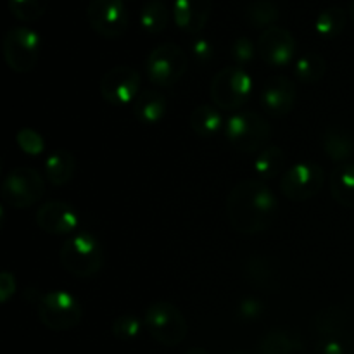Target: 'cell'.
Listing matches in <instances>:
<instances>
[{"label":"cell","mask_w":354,"mask_h":354,"mask_svg":"<svg viewBox=\"0 0 354 354\" xmlns=\"http://www.w3.org/2000/svg\"><path fill=\"white\" fill-rule=\"evenodd\" d=\"M279 213V199L266 182L248 178L239 182L227 197V216L232 228L242 235L268 230Z\"/></svg>","instance_id":"obj_1"},{"label":"cell","mask_w":354,"mask_h":354,"mask_svg":"<svg viewBox=\"0 0 354 354\" xmlns=\"http://www.w3.org/2000/svg\"><path fill=\"white\" fill-rule=\"evenodd\" d=\"M59 258H61L62 268L78 279L93 277L100 272L104 265L102 245L97 241V237L85 230L76 232L66 239Z\"/></svg>","instance_id":"obj_2"},{"label":"cell","mask_w":354,"mask_h":354,"mask_svg":"<svg viewBox=\"0 0 354 354\" xmlns=\"http://www.w3.org/2000/svg\"><path fill=\"white\" fill-rule=\"evenodd\" d=\"M225 137L242 154H256L268 147L272 127L254 111H239L225 123Z\"/></svg>","instance_id":"obj_3"},{"label":"cell","mask_w":354,"mask_h":354,"mask_svg":"<svg viewBox=\"0 0 354 354\" xmlns=\"http://www.w3.org/2000/svg\"><path fill=\"white\" fill-rule=\"evenodd\" d=\"M144 327L156 342L168 348L182 344L189 334V325L183 313L168 301L149 304L144 313Z\"/></svg>","instance_id":"obj_4"},{"label":"cell","mask_w":354,"mask_h":354,"mask_svg":"<svg viewBox=\"0 0 354 354\" xmlns=\"http://www.w3.org/2000/svg\"><path fill=\"white\" fill-rule=\"evenodd\" d=\"M252 92V78L244 68L228 66L218 71L211 82L209 93L214 106L223 111L241 109Z\"/></svg>","instance_id":"obj_5"},{"label":"cell","mask_w":354,"mask_h":354,"mask_svg":"<svg viewBox=\"0 0 354 354\" xmlns=\"http://www.w3.org/2000/svg\"><path fill=\"white\" fill-rule=\"evenodd\" d=\"M37 313L41 325L55 332H66L78 327L83 317L78 299L66 290H52L40 296Z\"/></svg>","instance_id":"obj_6"},{"label":"cell","mask_w":354,"mask_h":354,"mask_svg":"<svg viewBox=\"0 0 354 354\" xmlns=\"http://www.w3.org/2000/svg\"><path fill=\"white\" fill-rule=\"evenodd\" d=\"M3 59L14 73L33 71L41 52V38L35 30L26 26L10 28L2 41Z\"/></svg>","instance_id":"obj_7"},{"label":"cell","mask_w":354,"mask_h":354,"mask_svg":"<svg viewBox=\"0 0 354 354\" xmlns=\"http://www.w3.org/2000/svg\"><path fill=\"white\" fill-rule=\"evenodd\" d=\"M145 68H147L149 80L154 85L168 88L183 78L189 69V57L180 45L166 41L152 48L145 61Z\"/></svg>","instance_id":"obj_8"},{"label":"cell","mask_w":354,"mask_h":354,"mask_svg":"<svg viewBox=\"0 0 354 354\" xmlns=\"http://www.w3.org/2000/svg\"><path fill=\"white\" fill-rule=\"evenodd\" d=\"M45 183L40 173L30 166H19L6 176L2 183V197L9 206L26 209L44 197Z\"/></svg>","instance_id":"obj_9"},{"label":"cell","mask_w":354,"mask_h":354,"mask_svg":"<svg viewBox=\"0 0 354 354\" xmlns=\"http://www.w3.org/2000/svg\"><path fill=\"white\" fill-rule=\"evenodd\" d=\"M324 182L325 173L320 166L310 161L296 162L280 178V190L287 199L294 203H303L318 196Z\"/></svg>","instance_id":"obj_10"},{"label":"cell","mask_w":354,"mask_h":354,"mask_svg":"<svg viewBox=\"0 0 354 354\" xmlns=\"http://www.w3.org/2000/svg\"><path fill=\"white\" fill-rule=\"evenodd\" d=\"M86 19L97 35L114 40L127 31L128 10L123 0H90Z\"/></svg>","instance_id":"obj_11"},{"label":"cell","mask_w":354,"mask_h":354,"mask_svg":"<svg viewBox=\"0 0 354 354\" xmlns=\"http://www.w3.org/2000/svg\"><path fill=\"white\" fill-rule=\"evenodd\" d=\"M100 95L113 106L133 104L140 90V73L130 66H114L100 80Z\"/></svg>","instance_id":"obj_12"},{"label":"cell","mask_w":354,"mask_h":354,"mask_svg":"<svg viewBox=\"0 0 354 354\" xmlns=\"http://www.w3.org/2000/svg\"><path fill=\"white\" fill-rule=\"evenodd\" d=\"M258 54L272 68H286L296 55V38L282 26H272L259 35Z\"/></svg>","instance_id":"obj_13"},{"label":"cell","mask_w":354,"mask_h":354,"mask_svg":"<svg viewBox=\"0 0 354 354\" xmlns=\"http://www.w3.org/2000/svg\"><path fill=\"white\" fill-rule=\"evenodd\" d=\"M37 225L50 235H73L78 232V211L64 201H50L37 211Z\"/></svg>","instance_id":"obj_14"},{"label":"cell","mask_w":354,"mask_h":354,"mask_svg":"<svg viewBox=\"0 0 354 354\" xmlns=\"http://www.w3.org/2000/svg\"><path fill=\"white\" fill-rule=\"evenodd\" d=\"M296 83L283 75L270 78L263 85L261 106L272 118H286L296 106Z\"/></svg>","instance_id":"obj_15"},{"label":"cell","mask_w":354,"mask_h":354,"mask_svg":"<svg viewBox=\"0 0 354 354\" xmlns=\"http://www.w3.org/2000/svg\"><path fill=\"white\" fill-rule=\"evenodd\" d=\"M211 9H213V0H175L173 19L182 31L197 35L206 28Z\"/></svg>","instance_id":"obj_16"},{"label":"cell","mask_w":354,"mask_h":354,"mask_svg":"<svg viewBox=\"0 0 354 354\" xmlns=\"http://www.w3.org/2000/svg\"><path fill=\"white\" fill-rule=\"evenodd\" d=\"M322 147L325 156L335 162H348L354 156V135L346 128L328 127L322 138Z\"/></svg>","instance_id":"obj_17"},{"label":"cell","mask_w":354,"mask_h":354,"mask_svg":"<svg viewBox=\"0 0 354 354\" xmlns=\"http://www.w3.org/2000/svg\"><path fill=\"white\" fill-rule=\"evenodd\" d=\"M259 354H308L303 339L292 330L273 328L263 335Z\"/></svg>","instance_id":"obj_18"},{"label":"cell","mask_w":354,"mask_h":354,"mask_svg":"<svg viewBox=\"0 0 354 354\" xmlns=\"http://www.w3.org/2000/svg\"><path fill=\"white\" fill-rule=\"evenodd\" d=\"M131 106H133V116L144 124L161 123L162 118L166 116V109H168L165 95L158 90L140 92Z\"/></svg>","instance_id":"obj_19"},{"label":"cell","mask_w":354,"mask_h":354,"mask_svg":"<svg viewBox=\"0 0 354 354\" xmlns=\"http://www.w3.org/2000/svg\"><path fill=\"white\" fill-rule=\"evenodd\" d=\"M45 178L55 187H62L69 183L76 171V159L73 152L66 149H57L50 152L45 159Z\"/></svg>","instance_id":"obj_20"},{"label":"cell","mask_w":354,"mask_h":354,"mask_svg":"<svg viewBox=\"0 0 354 354\" xmlns=\"http://www.w3.org/2000/svg\"><path fill=\"white\" fill-rule=\"evenodd\" d=\"M330 194L337 204L354 207V162H341L330 175Z\"/></svg>","instance_id":"obj_21"},{"label":"cell","mask_w":354,"mask_h":354,"mask_svg":"<svg viewBox=\"0 0 354 354\" xmlns=\"http://www.w3.org/2000/svg\"><path fill=\"white\" fill-rule=\"evenodd\" d=\"M244 275L245 280L258 289H273L277 283L275 259H270L266 256H251L245 259Z\"/></svg>","instance_id":"obj_22"},{"label":"cell","mask_w":354,"mask_h":354,"mask_svg":"<svg viewBox=\"0 0 354 354\" xmlns=\"http://www.w3.org/2000/svg\"><path fill=\"white\" fill-rule=\"evenodd\" d=\"M313 330L318 335H342L349 334V313L339 304L327 306L317 313L313 320Z\"/></svg>","instance_id":"obj_23"},{"label":"cell","mask_w":354,"mask_h":354,"mask_svg":"<svg viewBox=\"0 0 354 354\" xmlns=\"http://www.w3.org/2000/svg\"><path fill=\"white\" fill-rule=\"evenodd\" d=\"M190 128L194 130V133L203 138L216 137L221 130H225L223 116L218 107L201 104L190 113Z\"/></svg>","instance_id":"obj_24"},{"label":"cell","mask_w":354,"mask_h":354,"mask_svg":"<svg viewBox=\"0 0 354 354\" xmlns=\"http://www.w3.org/2000/svg\"><path fill=\"white\" fill-rule=\"evenodd\" d=\"M287 156L283 152L282 147H277V145H268V147L263 149L258 154L254 161V173L256 178L263 180H272L282 173V169L286 168Z\"/></svg>","instance_id":"obj_25"},{"label":"cell","mask_w":354,"mask_h":354,"mask_svg":"<svg viewBox=\"0 0 354 354\" xmlns=\"http://www.w3.org/2000/svg\"><path fill=\"white\" fill-rule=\"evenodd\" d=\"M171 14L162 0H149L140 9V28L149 35L162 33L168 28Z\"/></svg>","instance_id":"obj_26"},{"label":"cell","mask_w":354,"mask_h":354,"mask_svg":"<svg viewBox=\"0 0 354 354\" xmlns=\"http://www.w3.org/2000/svg\"><path fill=\"white\" fill-rule=\"evenodd\" d=\"M346 21H348V16H346V10L342 7H327V9H324L317 16L315 31L324 40H334V38H337L344 31Z\"/></svg>","instance_id":"obj_27"},{"label":"cell","mask_w":354,"mask_h":354,"mask_svg":"<svg viewBox=\"0 0 354 354\" xmlns=\"http://www.w3.org/2000/svg\"><path fill=\"white\" fill-rule=\"evenodd\" d=\"M245 21L251 24L254 30H268L275 26L279 19V7L272 0H252L245 7Z\"/></svg>","instance_id":"obj_28"},{"label":"cell","mask_w":354,"mask_h":354,"mask_svg":"<svg viewBox=\"0 0 354 354\" xmlns=\"http://www.w3.org/2000/svg\"><path fill=\"white\" fill-rule=\"evenodd\" d=\"M325 71H327V62L320 54H315V52L301 55L294 64V75L299 82L306 83V85L320 82L325 76Z\"/></svg>","instance_id":"obj_29"},{"label":"cell","mask_w":354,"mask_h":354,"mask_svg":"<svg viewBox=\"0 0 354 354\" xmlns=\"http://www.w3.org/2000/svg\"><path fill=\"white\" fill-rule=\"evenodd\" d=\"M50 0H7L10 14L21 23H35L45 16Z\"/></svg>","instance_id":"obj_30"},{"label":"cell","mask_w":354,"mask_h":354,"mask_svg":"<svg viewBox=\"0 0 354 354\" xmlns=\"http://www.w3.org/2000/svg\"><path fill=\"white\" fill-rule=\"evenodd\" d=\"M315 354H354L351 334L322 335L315 344Z\"/></svg>","instance_id":"obj_31"},{"label":"cell","mask_w":354,"mask_h":354,"mask_svg":"<svg viewBox=\"0 0 354 354\" xmlns=\"http://www.w3.org/2000/svg\"><path fill=\"white\" fill-rule=\"evenodd\" d=\"M111 330H113L114 337L120 339V341H133V339H137L138 335H140L142 322L131 313L120 315V317L113 322Z\"/></svg>","instance_id":"obj_32"},{"label":"cell","mask_w":354,"mask_h":354,"mask_svg":"<svg viewBox=\"0 0 354 354\" xmlns=\"http://www.w3.org/2000/svg\"><path fill=\"white\" fill-rule=\"evenodd\" d=\"M17 145L23 149V152L30 156H38L44 152L45 144H44V138L37 133L35 130H30V128H24L17 133Z\"/></svg>","instance_id":"obj_33"},{"label":"cell","mask_w":354,"mask_h":354,"mask_svg":"<svg viewBox=\"0 0 354 354\" xmlns=\"http://www.w3.org/2000/svg\"><path fill=\"white\" fill-rule=\"evenodd\" d=\"M230 52H232V57H234V61L237 62V64L244 66L254 59L256 52H258V47H256V45L252 44L249 38L241 37V38H237L234 44H232Z\"/></svg>","instance_id":"obj_34"},{"label":"cell","mask_w":354,"mask_h":354,"mask_svg":"<svg viewBox=\"0 0 354 354\" xmlns=\"http://www.w3.org/2000/svg\"><path fill=\"white\" fill-rule=\"evenodd\" d=\"M263 311H265V306H263L261 301L256 299V297H245V299H242L237 306L239 318L245 322L258 320L263 315Z\"/></svg>","instance_id":"obj_35"},{"label":"cell","mask_w":354,"mask_h":354,"mask_svg":"<svg viewBox=\"0 0 354 354\" xmlns=\"http://www.w3.org/2000/svg\"><path fill=\"white\" fill-rule=\"evenodd\" d=\"M192 54L199 62H209L213 59V45L207 38H197L192 44Z\"/></svg>","instance_id":"obj_36"},{"label":"cell","mask_w":354,"mask_h":354,"mask_svg":"<svg viewBox=\"0 0 354 354\" xmlns=\"http://www.w3.org/2000/svg\"><path fill=\"white\" fill-rule=\"evenodd\" d=\"M14 292H16V279H14L12 273L3 272L0 275V301H2V304H6Z\"/></svg>","instance_id":"obj_37"},{"label":"cell","mask_w":354,"mask_h":354,"mask_svg":"<svg viewBox=\"0 0 354 354\" xmlns=\"http://www.w3.org/2000/svg\"><path fill=\"white\" fill-rule=\"evenodd\" d=\"M183 354H209V353H207L206 349H203V348H190V349H187V351Z\"/></svg>","instance_id":"obj_38"},{"label":"cell","mask_w":354,"mask_h":354,"mask_svg":"<svg viewBox=\"0 0 354 354\" xmlns=\"http://www.w3.org/2000/svg\"><path fill=\"white\" fill-rule=\"evenodd\" d=\"M349 17H351L354 23V0H351V3H349Z\"/></svg>","instance_id":"obj_39"},{"label":"cell","mask_w":354,"mask_h":354,"mask_svg":"<svg viewBox=\"0 0 354 354\" xmlns=\"http://www.w3.org/2000/svg\"><path fill=\"white\" fill-rule=\"evenodd\" d=\"M234 354H245V353H234Z\"/></svg>","instance_id":"obj_40"},{"label":"cell","mask_w":354,"mask_h":354,"mask_svg":"<svg viewBox=\"0 0 354 354\" xmlns=\"http://www.w3.org/2000/svg\"><path fill=\"white\" fill-rule=\"evenodd\" d=\"M123 2H130V0H123Z\"/></svg>","instance_id":"obj_41"}]
</instances>
